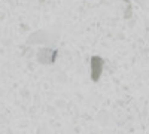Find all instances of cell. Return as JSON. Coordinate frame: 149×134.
<instances>
[{"label":"cell","mask_w":149,"mask_h":134,"mask_svg":"<svg viewBox=\"0 0 149 134\" xmlns=\"http://www.w3.org/2000/svg\"><path fill=\"white\" fill-rule=\"evenodd\" d=\"M58 55V49H52V48H40L37 51V61L42 64H52Z\"/></svg>","instance_id":"obj_2"},{"label":"cell","mask_w":149,"mask_h":134,"mask_svg":"<svg viewBox=\"0 0 149 134\" xmlns=\"http://www.w3.org/2000/svg\"><path fill=\"white\" fill-rule=\"evenodd\" d=\"M104 63H106V61H104L100 55H93V57H91L90 67H91V79H93V82H98V79L102 78Z\"/></svg>","instance_id":"obj_1"},{"label":"cell","mask_w":149,"mask_h":134,"mask_svg":"<svg viewBox=\"0 0 149 134\" xmlns=\"http://www.w3.org/2000/svg\"><path fill=\"white\" fill-rule=\"evenodd\" d=\"M49 42H54V37L48 31H36L29 37V43H36V45H48Z\"/></svg>","instance_id":"obj_3"},{"label":"cell","mask_w":149,"mask_h":134,"mask_svg":"<svg viewBox=\"0 0 149 134\" xmlns=\"http://www.w3.org/2000/svg\"><path fill=\"white\" fill-rule=\"evenodd\" d=\"M137 2H139L140 5H145V0H137Z\"/></svg>","instance_id":"obj_4"}]
</instances>
